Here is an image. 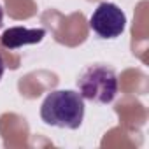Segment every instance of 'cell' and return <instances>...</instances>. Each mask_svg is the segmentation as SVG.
<instances>
[{
  "label": "cell",
  "mask_w": 149,
  "mask_h": 149,
  "mask_svg": "<svg viewBox=\"0 0 149 149\" xmlns=\"http://www.w3.org/2000/svg\"><path fill=\"white\" fill-rule=\"evenodd\" d=\"M46 37V30L44 28H25V26H11L7 28L2 37H0V42H2L4 47L7 49H18L28 44H37Z\"/></svg>",
  "instance_id": "4"
},
{
  "label": "cell",
  "mask_w": 149,
  "mask_h": 149,
  "mask_svg": "<svg viewBox=\"0 0 149 149\" xmlns=\"http://www.w3.org/2000/svg\"><path fill=\"white\" fill-rule=\"evenodd\" d=\"M79 95L95 104H111L118 95V76L109 65L95 63L86 67L77 79Z\"/></svg>",
  "instance_id": "2"
},
{
  "label": "cell",
  "mask_w": 149,
  "mask_h": 149,
  "mask_svg": "<svg viewBox=\"0 0 149 149\" xmlns=\"http://www.w3.org/2000/svg\"><path fill=\"white\" fill-rule=\"evenodd\" d=\"M90 28L100 39H116L126 28V16L116 4L102 2L90 18Z\"/></svg>",
  "instance_id": "3"
},
{
  "label": "cell",
  "mask_w": 149,
  "mask_h": 149,
  "mask_svg": "<svg viewBox=\"0 0 149 149\" xmlns=\"http://www.w3.org/2000/svg\"><path fill=\"white\" fill-rule=\"evenodd\" d=\"M2 19H4V9L0 6V26H2Z\"/></svg>",
  "instance_id": "6"
},
{
  "label": "cell",
  "mask_w": 149,
  "mask_h": 149,
  "mask_svg": "<svg viewBox=\"0 0 149 149\" xmlns=\"http://www.w3.org/2000/svg\"><path fill=\"white\" fill-rule=\"evenodd\" d=\"M40 118L49 126L77 130L84 119V98L72 90L51 91L40 105Z\"/></svg>",
  "instance_id": "1"
},
{
  "label": "cell",
  "mask_w": 149,
  "mask_h": 149,
  "mask_svg": "<svg viewBox=\"0 0 149 149\" xmlns=\"http://www.w3.org/2000/svg\"><path fill=\"white\" fill-rule=\"evenodd\" d=\"M4 70H6V63H4L2 54H0V79H2V76H4Z\"/></svg>",
  "instance_id": "5"
}]
</instances>
